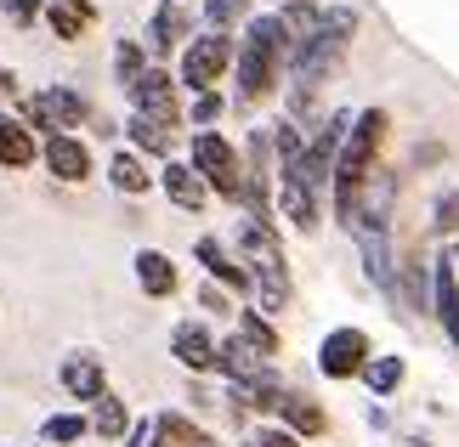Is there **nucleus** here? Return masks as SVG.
Returning a JSON list of instances; mask_svg holds the SVG:
<instances>
[{
	"label": "nucleus",
	"instance_id": "f257e3e1",
	"mask_svg": "<svg viewBox=\"0 0 459 447\" xmlns=\"http://www.w3.org/2000/svg\"><path fill=\"white\" fill-rule=\"evenodd\" d=\"M290 57H295V46H290L284 23H278V12H273V17H250V34L238 40V57H233L238 97H244V102L273 97L278 80L290 74Z\"/></svg>",
	"mask_w": 459,
	"mask_h": 447
},
{
	"label": "nucleus",
	"instance_id": "f03ea898",
	"mask_svg": "<svg viewBox=\"0 0 459 447\" xmlns=\"http://www.w3.org/2000/svg\"><path fill=\"white\" fill-rule=\"evenodd\" d=\"M385 119L380 108H368V114H358L351 119V136H346V148H341V159H334V216H341V227H351V210H358V193H363V182L375 176V165H380V142H385Z\"/></svg>",
	"mask_w": 459,
	"mask_h": 447
},
{
	"label": "nucleus",
	"instance_id": "7ed1b4c3",
	"mask_svg": "<svg viewBox=\"0 0 459 447\" xmlns=\"http://www.w3.org/2000/svg\"><path fill=\"white\" fill-rule=\"evenodd\" d=\"M351 34H358V12H351V6H324L317 29L295 46V57H290L295 91H317V85L341 68V57L351 51Z\"/></svg>",
	"mask_w": 459,
	"mask_h": 447
},
{
	"label": "nucleus",
	"instance_id": "20e7f679",
	"mask_svg": "<svg viewBox=\"0 0 459 447\" xmlns=\"http://www.w3.org/2000/svg\"><path fill=\"white\" fill-rule=\"evenodd\" d=\"M238 261L250 266V295L261 300V312H284L295 283H290V261H284V244H278L273 221H244L238 227Z\"/></svg>",
	"mask_w": 459,
	"mask_h": 447
},
{
	"label": "nucleus",
	"instance_id": "39448f33",
	"mask_svg": "<svg viewBox=\"0 0 459 447\" xmlns=\"http://www.w3.org/2000/svg\"><path fill=\"white\" fill-rule=\"evenodd\" d=\"M346 136H351V114H329V119L307 136V153L284 170V182H301V187H312V193H324V187L334 182V159H341Z\"/></svg>",
	"mask_w": 459,
	"mask_h": 447
},
{
	"label": "nucleus",
	"instance_id": "423d86ee",
	"mask_svg": "<svg viewBox=\"0 0 459 447\" xmlns=\"http://www.w3.org/2000/svg\"><path fill=\"white\" fill-rule=\"evenodd\" d=\"M193 170L204 176L221 199H244V165H238V148L227 142L221 131H193Z\"/></svg>",
	"mask_w": 459,
	"mask_h": 447
},
{
	"label": "nucleus",
	"instance_id": "0eeeda50",
	"mask_svg": "<svg viewBox=\"0 0 459 447\" xmlns=\"http://www.w3.org/2000/svg\"><path fill=\"white\" fill-rule=\"evenodd\" d=\"M85 114H91V108H85V97L68 91V85H34V91L23 97V125H29V131H46V136L74 131Z\"/></svg>",
	"mask_w": 459,
	"mask_h": 447
},
{
	"label": "nucleus",
	"instance_id": "6e6552de",
	"mask_svg": "<svg viewBox=\"0 0 459 447\" xmlns=\"http://www.w3.org/2000/svg\"><path fill=\"white\" fill-rule=\"evenodd\" d=\"M216 368L227 374V380H233V391H273V385H284V380H278V368H273V357L261 351L255 340H244V334L221 340Z\"/></svg>",
	"mask_w": 459,
	"mask_h": 447
},
{
	"label": "nucleus",
	"instance_id": "1a4fd4ad",
	"mask_svg": "<svg viewBox=\"0 0 459 447\" xmlns=\"http://www.w3.org/2000/svg\"><path fill=\"white\" fill-rule=\"evenodd\" d=\"M233 57H238V46L227 40V34H216V29H210L204 40H187V51H182V85H187V91H216V80L233 68Z\"/></svg>",
	"mask_w": 459,
	"mask_h": 447
},
{
	"label": "nucleus",
	"instance_id": "9d476101",
	"mask_svg": "<svg viewBox=\"0 0 459 447\" xmlns=\"http://www.w3.org/2000/svg\"><path fill=\"white\" fill-rule=\"evenodd\" d=\"M368 363H375V351H368L363 329H334V334H324V346H317V368H324V380H358Z\"/></svg>",
	"mask_w": 459,
	"mask_h": 447
},
{
	"label": "nucleus",
	"instance_id": "9b49d317",
	"mask_svg": "<svg viewBox=\"0 0 459 447\" xmlns=\"http://www.w3.org/2000/svg\"><path fill=\"white\" fill-rule=\"evenodd\" d=\"M351 238H358V255H363L368 283H375L380 295L397 300V266H392V238H385V227H358Z\"/></svg>",
	"mask_w": 459,
	"mask_h": 447
},
{
	"label": "nucleus",
	"instance_id": "f8f14e48",
	"mask_svg": "<svg viewBox=\"0 0 459 447\" xmlns=\"http://www.w3.org/2000/svg\"><path fill=\"white\" fill-rule=\"evenodd\" d=\"M40 159H46V170L57 176V182H85V176H91V153H85V142L68 136V131L46 136L40 142Z\"/></svg>",
	"mask_w": 459,
	"mask_h": 447
},
{
	"label": "nucleus",
	"instance_id": "ddd939ff",
	"mask_svg": "<svg viewBox=\"0 0 459 447\" xmlns=\"http://www.w3.org/2000/svg\"><path fill=\"white\" fill-rule=\"evenodd\" d=\"M131 114L182 119V108H176V80H170V68H148V74L131 85Z\"/></svg>",
	"mask_w": 459,
	"mask_h": 447
},
{
	"label": "nucleus",
	"instance_id": "4468645a",
	"mask_svg": "<svg viewBox=\"0 0 459 447\" xmlns=\"http://www.w3.org/2000/svg\"><path fill=\"white\" fill-rule=\"evenodd\" d=\"M170 357H176L187 374H210V368H216V357H221V346L210 340L204 323H176V334H170Z\"/></svg>",
	"mask_w": 459,
	"mask_h": 447
},
{
	"label": "nucleus",
	"instance_id": "2eb2a0df",
	"mask_svg": "<svg viewBox=\"0 0 459 447\" xmlns=\"http://www.w3.org/2000/svg\"><path fill=\"white\" fill-rule=\"evenodd\" d=\"M57 380H63V391H68L74 402H102V397H108V374H102V363H97L91 351H74V357L63 363Z\"/></svg>",
	"mask_w": 459,
	"mask_h": 447
},
{
	"label": "nucleus",
	"instance_id": "dca6fc26",
	"mask_svg": "<svg viewBox=\"0 0 459 447\" xmlns=\"http://www.w3.org/2000/svg\"><path fill=\"white\" fill-rule=\"evenodd\" d=\"M159 187H165V199L182 204V210H204V199H210V182L187 165V159H165V170H159Z\"/></svg>",
	"mask_w": 459,
	"mask_h": 447
},
{
	"label": "nucleus",
	"instance_id": "f3484780",
	"mask_svg": "<svg viewBox=\"0 0 459 447\" xmlns=\"http://www.w3.org/2000/svg\"><path fill=\"white\" fill-rule=\"evenodd\" d=\"M193 255H199V266L210 272V283H227V289H250V266H244L221 238H199V244H193Z\"/></svg>",
	"mask_w": 459,
	"mask_h": 447
},
{
	"label": "nucleus",
	"instance_id": "a211bd4d",
	"mask_svg": "<svg viewBox=\"0 0 459 447\" xmlns=\"http://www.w3.org/2000/svg\"><path fill=\"white\" fill-rule=\"evenodd\" d=\"M278 414H284V431L295 436H324L329 431V414L317 408V397H307V391H284V402H278Z\"/></svg>",
	"mask_w": 459,
	"mask_h": 447
},
{
	"label": "nucleus",
	"instance_id": "6ab92c4d",
	"mask_svg": "<svg viewBox=\"0 0 459 447\" xmlns=\"http://www.w3.org/2000/svg\"><path fill=\"white\" fill-rule=\"evenodd\" d=\"M431 306H437V317H443L448 340L459 346V266L454 261H437V272H431Z\"/></svg>",
	"mask_w": 459,
	"mask_h": 447
},
{
	"label": "nucleus",
	"instance_id": "aec40b11",
	"mask_svg": "<svg viewBox=\"0 0 459 447\" xmlns=\"http://www.w3.org/2000/svg\"><path fill=\"white\" fill-rule=\"evenodd\" d=\"M187 34H193V12L182 0H165V6L153 12V23H148V46L170 51V46H187Z\"/></svg>",
	"mask_w": 459,
	"mask_h": 447
},
{
	"label": "nucleus",
	"instance_id": "412c9836",
	"mask_svg": "<svg viewBox=\"0 0 459 447\" xmlns=\"http://www.w3.org/2000/svg\"><path fill=\"white\" fill-rule=\"evenodd\" d=\"M136 283H143L148 300H170L176 295V261L165 249H143V255H136Z\"/></svg>",
	"mask_w": 459,
	"mask_h": 447
},
{
	"label": "nucleus",
	"instance_id": "4be33fe9",
	"mask_svg": "<svg viewBox=\"0 0 459 447\" xmlns=\"http://www.w3.org/2000/svg\"><path fill=\"white\" fill-rule=\"evenodd\" d=\"M46 23H51L57 40H80V34L97 23V6L91 0H46Z\"/></svg>",
	"mask_w": 459,
	"mask_h": 447
},
{
	"label": "nucleus",
	"instance_id": "5701e85b",
	"mask_svg": "<svg viewBox=\"0 0 459 447\" xmlns=\"http://www.w3.org/2000/svg\"><path fill=\"white\" fill-rule=\"evenodd\" d=\"M131 142H136L143 153L176 159V119H159V114H131Z\"/></svg>",
	"mask_w": 459,
	"mask_h": 447
},
{
	"label": "nucleus",
	"instance_id": "b1692460",
	"mask_svg": "<svg viewBox=\"0 0 459 447\" xmlns=\"http://www.w3.org/2000/svg\"><path fill=\"white\" fill-rule=\"evenodd\" d=\"M0 165L6 170L34 165V131L23 119H12V114H0Z\"/></svg>",
	"mask_w": 459,
	"mask_h": 447
},
{
	"label": "nucleus",
	"instance_id": "393cba45",
	"mask_svg": "<svg viewBox=\"0 0 459 447\" xmlns=\"http://www.w3.org/2000/svg\"><path fill=\"white\" fill-rule=\"evenodd\" d=\"M148 447H216L193 419H182V414H159L153 419V442Z\"/></svg>",
	"mask_w": 459,
	"mask_h": 447
},
{
	"label": "nucleus",
	"instance_id": "a878e982",
	"mask_svg": "<svg viewBox=\"0 0 459 447\" xmlns=\"http://www.w3.org/2000/svg\"><path fill=\"white\" fill-rule=\"evenodd\" d=\"M278 204H284V216L301 227V232H317V193L312 187H301V182H284V193H278Z\"/></svg>",
	"mask_w": 459,
	"mask_h": 447
},
{
	"label": "nucleus",
	"instance_id": "bb28decb",
	"mask_svg": "<svg viewBox=\"0 0 459 447\" xmlns=\"http://www.w3.org/2000/svg\"><path fill=\"white\" fill-rule=\"evenodd\" d=\"M108 182H114L119 193H131V199H143V193L153 187V176L143 170V159H136V153H114V165H108Z\"/></svg>",
	"mask_w": 459,
	"mask_h": 447
},
{
	"label": "nucleus",
	"instance_id": "cd10ccee",
	"mask_svg": "<svg viewBox=\"0 0 459 447\" xmlns=\"http://www.w3.org/2000/svg\"><path fill=\"white\" fill-rule=\"evenodd\" d=\"M126 425H131V408L119 402V397H102V402H97V414H91V431H97V436L119 442V436H126Z\"/></svg>",
	"mask_w": 459,
	"mask_h": 447
},
{
	"label": "nucleus",
	"instance_id": "c85d7f7f",
	"mask_svg": "<svg viewBox=\"0 0 459 447\" xmlns=\"http://www.w3.org/2000/svg\"><path fill=\"white\" fill-rule=\"evenodd\" d=\"M403 357H375V363L363 368V380H368V391H375V397H392V391L403 385Z\"/></svg>",
	"mask_w": 459,
	"mask_h": 447
},
{
	"label": "nucleus",
	"instance_id": "c756f323",
	"mask_svg": "<svg viewBox=\"0 0 459 447\" xmlns=\"http://www.w3.org/2000/svg\"><path fill=\"white\" fill-rule=\"evenodd\" d=\"M114 74H119V85H126V91H131V85H136V80L148 74L143 40H119V46H114Z\"/></svg>",
	"mask_w": 459,
	"mask_h": 447
},
{
	"label": "nucleus",
	"instance_id": "7c9ffc66",
	"mask_svg": "<svg viewBox=\"0 0 459 447\" xmlns=\"http://www.w3.org/2000/svg\"><path fill=\"white\" fill-rule=\"evenodd\" d=\"M85 431H91V419H80V414H51V419L40 425L46 447H68V442H80Z\"/></svg>",
	"mask_w": 459,
	"mask_h": 447
},
{
	"label": "nucleus",
	"instance_id": "2f4dec72",
	"mask_svg": "<svg viewBox=\"0 0 459 447\" xmlns=\"http://www.w3.org/2000/svg\"><path fill=\"white\" fill-rule=\"evenodd\" d=\"M250 6H255V0H204V23L216 29V34H227L233 23L250 17Z\"/></svg>",
	"mask_w": 459,
	"mask_h": 447
},
{
	"label": "nucleus",
	"instance_id": "473e14b6",
	"mask_svg": "<svg viewBox=\"0 0 459 447\" xmlns=\"http://www.w3.org/2000/svg\"><path fill=\"white\" fill-rule=\"evenodd\" d=\"M238 334H244V340H255V346L267 351V357H278V334H273V323H261L255 312H238Z\"/></svg>",
	"mask_w": 459,
	"mask_h": 447
},
{
	"label": "nucleus",
	"instance_id": "72a5a7b5",
	"mask_svg": "<svg viewBox=\"0 0 459 447\" xmlns=\"http://www.w3.org/2000/svg\"><path fill=\"white\" fill-rule=\"evenodd\" d=\"M221 108H227V102H221L216 91H199V97H193V114H187V119L199 125V131H210V125L221 119Z\"/></svg>",
	"mask_w": 459,
	"mask_h": 447
},
{
	"label": "nucleus",
	"instance_id": "f704fd0d",
	"mask_svg": "<svg viewBox=\"0 0 459 447\" xmlns=\"http://www.w3.org/2000/svg\"><path fill=\"white\" fill-rule=\"evenodd\" d=\"M250 447H301V436L284 431V425H261V431L250 436Z\"/></svg>",
	"mask_w": 459,
	"mask_h": 447
},
{
	"label": "nucleus",
	"instance_id": "c9c22d12",
	"mask_svg": "<svg viewBox=\"0 0 459 447\" xmlns=\"http://www.w3.org/2000/svg\"><path fill=\"white\" fill-rule=\"evenodd\" d=\"M6 17H12L17 29H29L34 17H46V0H6Z\"/></svg>",
	"mask_w": 459,
	"mask_h": 447
},
{
	"label": "nucleus",
	"instance_id": "e433bc0d",
	"mask_svg": "<svg viewBox=\"0 0 459 447\" xmlns=\"http://www.w3.org/2000/svg\"><path fill=\"white\" fill-rule=\"evenodd\" d=\"M437 232H459V193H448V199L437 204Z\"/></svg>",
	"mask_w": 459,
	"mask_h": 447
},
{
	"label": "nucleus",
	"instance_id": "4c0bfd02",
	"mask_svg": "<svg viewBox=\"0 0 459 447\" xmlns=\"http://www.w3.org/2000/svg\"><path fill=\"white\" fill-rule=\"evenodd\" d=\"M199 306H204V312H216V317H227V312H233V300H227L216 283H204V289H199Z\"/></svg>",
	"mask_w": 459,
	"mask_h": 447
},
{
	"label": "nucleus",
	"instance_id": "58836bf2",
	"mask_svg": "<svg viewBox=\"0 0 459 447\" xmlns=\"http://www.w3.org/2000/svg\"><path fill=\"white\" fill-rule=\"evenodd\" d=\"M17 97V74H12V68H0V102H12Z\"/></svg>",
	"mask_w": 459,
	"mask_h": 447
},
{
	"label": "nucleus",
	"instance_id": "ea45409f",
	"mask_svg": "<svg viewBox=\"0 0 459 447\" xmlns=\"http://www.w3.org/2000/svg\"><path fill=\"white\" fill-rule=\"evenodd\" d=\"M448 261H454V266H459V244H454V255H448Z\"/></svg>",
	"mask_w": 459,
	"mask_h": 447
}]
</instances>
